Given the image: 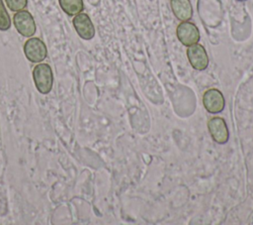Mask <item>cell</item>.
Instances as JSON below:
<instances>
[{"instance_id":"cell-1","label":"cell","mask_w":253,"mask_h":225,"mask_svg":"<svg viewBox=\"0 0 253 225\" xmlns=\"http://www.w3.org/2000/svg\"><path fill=\"white\" fill-rule=\"evenodd\" d=\"M33 79L40 93H49L53 84V74L49 64L41 62L37 64L33 69Z\"/></svg>"},{"instance_id":"cell-2","label":"cell","mask_w":253,"mask_h":225,"mask_svg":"<svg viewBox=\"0 0 253 225\" xmlns=\"http://www.w3.org/2000/svg\"><path fill=\"white\" fill-rule=\"evenodd\" d=\"M23 50L28 60L34 63H40L47 56L46 46L40 38H30L27 40Z\"/></svg>"},{"instance_id":"cell-3","label":"cell","mask_w":253,"mask_h":225,"mask_svg":"<svg viewBox=\"0 0 253 225\" xmlns=\"http://www.w3.org/2000/svg\"><path fill=\"white\" fill-rule=\"evenodd\" d=\"M13 23L17 32L23 37L30 38L36 33V23L29 11L21 10L16 12L13 17Z\"/></svg>"},{"instance_id":"cell-4","label":"cell","mask_w":253,"mask_h":225,"mask_svg":"<svg viewBox=\"0 0 253 225\" xmlns=\"http://www.w3.org/2000/svg\"><path fill=\"white\" fill-rule=\"evenodd\" d=\"M176 35L178 40L186 47L197 44L200 41V32L198 27L188 21H183L177 26Z\"/></svg>"},{"instance_id":"cell-5","label":"cell","mask_w":253,"mask_h":225,"mask_svg":"<svg viewBox=\"0 0 253 225\" xmlns=\"http://www.w3.org/2000/svg\"><path fill=\"white\" fill-rule=\"evenodd\" d=\"M73 27L78 34V36L86 41H89L95 36V27L90 19V17L85 13H79L74 16Z\"/></svg>"},{"instance_id":"cell-6","label":"cell","mask_w":253,"mask_h":225,"mask_svg":"<svg viewBox=\"0 0 253 225\" xmlns=\"http://www.w3.org/2000/svg\"><path fill=\"white\" fill-rule=\"evenodd\" d=\"M187 56L191 65L197 70H205L209 65L208 54L205 48L198 43L188 48Z\"/></svg>"},{"instance_id":"cell-7","label":"cell","mask_w":253,"mask_h":225,"mask_svg":"<svg viewBox=\"0 0 253 225\" xmlns=\"http://www.w3.org/2000/svg\"><path fill=\"white\" fill-rule=\"evenodd\" d=\"M203 104L208 112L215 114L221 112L224 109L225 100L219 90L211 88L204 93Z\"/></svg>"},{"instance_id":"cell-8","label":"cell","mask_w":253,"mask_h":225,"mask_svg":"<svg viewBox=\"0 0 253 225\" xmlns=\"http://www.w3.org/2000/svg\"><path fill=\"white\" fill-rule=\"evenodd\" d=\"M208 128L212 140L217 144H225L229 133L225 121L220 117H213L208 121Z\"/></svg>"},{"instance_id":"cell-9","label":"cell","mask_w":253,"mask_h":225,"mask_svg":"<svg viewBox=\"0 0 253 225\" xmlns=\"http://www.w3.org/2000/svg\"><path fill=\"white\" fill-rule=\"evenodd\" d=\"M171 9L175 17L180 21H189L193 16V8L190 0H170Z\"/></svg>"},{"instance_id":"cell-10","label":"cell","mask_w":253,"mask_h":225,"mask_svg":"<svg viewBox=\"0 0 253 225\" xmlns=\"http://www.w3.org/2000/svg\"><path fill=\"white\" fill-rule=\"evenodd\" d=\"M62 11L68 16H75L84 9L83 0H58Z\"/></svg>"},{"instance_id":"cell-11","label":"cell","mask_w":253,"mask_h":225,"mask_svg":"<svg viewBox=\"0 0 253 225\" xmlns=\"http://www.w3.org/2000/svg\"><path fill=\"white\" fill-rule=\"evenodd\" d=\"M11 27L10 16L3 4V1L0 0V31H8Z\"/></svg>"},{"instance_id":"cell-12","label":"cell","mask_w":253,"mask_h":225,"mask_svg":"<svg viewBox=\"0 0 253 225\" xmlns=\"http://www.w3.org/2000/svg\"><path fill=\"white\" fill-rule=\"evenodd\" d=\"M8 8L13 12L24 10L27 7L28 0H5Z\"/></svg>"},{"instance_id":"cell-13","label":"cell","mask_w":253,"mask_h":225,"mask_svg":"<svg viewBox=\"0 0 253 225\" xmlns=\"http://www.w3.org/2000/svg\"><path fill=\"white\" fill-rule=\"evenodd\" d=\"M237 1H246V0H237Z\"/></svg>"}]
</instances>
